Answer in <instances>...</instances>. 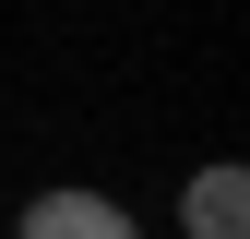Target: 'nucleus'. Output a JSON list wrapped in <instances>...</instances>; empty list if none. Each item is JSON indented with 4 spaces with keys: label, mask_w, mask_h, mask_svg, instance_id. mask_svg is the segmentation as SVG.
<instances>
[{
    "label": "nucleus",
    "mask_w": 250,
    "mask_h": 239,
    "mask_svg": "<svg viewBox=\"0 0 250 239\" xmlns=\"http://www.w3.org/2000/svg\"><path fill=\"white\" fill-rule=\"evenodd\" d=\"M12 239H143V227H131V203H107V191H83V179H60V191L24 203Z\"/></svg>",
    "instance_id": "1"
},
{
    "label": "nucleus",
    "mask_w": 250,
    "mask_h": 239,
    "mask_svg": "<svg viewBox=\"0 0 250 239\" xmlns=\"http://www.w3.org/2000/svg\"><path fill=\"white\" fill-rule=\"evenodd\" d=\"M179 227L191 239H250V167H191V191H179Z\"/></svg>",
    "instance_id": "2"
}]
</instances>
